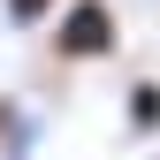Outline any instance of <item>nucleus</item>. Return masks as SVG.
Masks as SVG:
<instances>
[{
	"mask_svg": "<svg viewBox=\"0 0 160 160\" xmlns=\"http://www.w3.org/2000/svg\"><path fill=\"white\" fill-rule=\"evenodd\" d=\"M46 46H53V61H107L122 46V23L107 0H61V15L46 23Z\"/></svg>",
	"mask_w": 160,
	"mask_h": 160,
	"instance_id": "f257e3e1",
	"label": "nucleus"
},
{
	"mask_svg": "<svg viewBox=\"0 0 160 160\" xmlns=\"http://www.w3.org/2000/svg\"><path fill=\"white\" fill-rule=\"evenodd\" d=\"M122 122H130V137H152V130H160V76H137V84H130Z\"/></svg>",
	"mask_w": 160,
	"mask_h": 160,
	"instance_id": "f03ea898",
	"label": "nucleus"
},
{
	"mask_svg": "<svg viewBox=\"0 0 160 160\" xmlns=\"http://www.w3.org/2000/svg\"><path fill=\"white\" fill-rule=\"evenodd\" d=\"M0 15H8L15 31H31V23H53V15H61V0H0Z\"/></svg>",
	"mask_w": 160,
	"mask_h": 160,
	"instance_id": "7ed1b4c3",
	"label": "nucleus"
}]
</instances>
